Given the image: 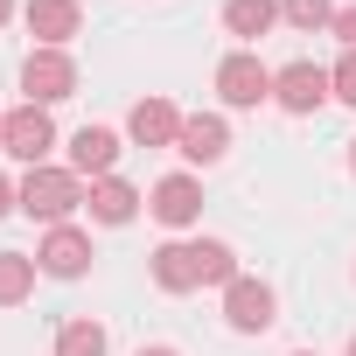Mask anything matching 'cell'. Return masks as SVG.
Listing matches in <instances>:
<instances>
[{
  "mask_svg": "<svg viewBox=\"0 0 356 356\" xmlns=\"http://www.w3.org/2000/svg\"><path fill=\"white\" fill-rule=\"evenodd\" d=\"M147 273H154V286L161 293H196V286H231L238 280V252L231 245H217V238H168L154 259H147Z\"/></svg>",
  "mask_w": 356,
  "mask_h": 356,
  "instance_id": "obj_1",
  "label": "cell"
},
{
  "mask_svg": "<svg viewBox=\"0 0 356 356\" xmlns=\"http://www.w3.org/2000/svg\"><path fill=\"white\" fill-rule=\"evenodd\" d=\"M84 196H91V189H84V175L49 168V161H42V168H29V175H22V189H15V203H22L29 217H42L49 231H56V224H70V210H77Z\"/></svg>",
  "mask_w": 356,
  "mask_h": 356,
  "instance_id": "obj_2",
  "label": "cell"
},
{
  "mask_svg": "<svg viewBox=\"0 0 356 356\" xmlns=\"http://www.w3.org/2000/svg\"><path fill=\"white\" fill-rule=\"evenodd\" d=\"M328 98H335V84H328L321 63H286V70H273V105H280V112L307 119V112H321Z\"/></svg>",
  "mask_w": 356,
  "mask_h": 356,
  "instance_id": "obj_3",
  "label": "cell"
},
{
  "mask_svg": "<svg viewBox=\"0 0 356 356\" xmlns=\"http://www.w3.org/2000/svg\"><path fill=\"white\" fill-rule=\"evenodd\" d=\"M217 91H224V105L252 112V105H266V98H273V70H266L252 49H231V56L217 63Z\"/></svg>",
  "mask_w": 356,
  "mask_h": 356,
  "instance_id": "obj_4",
  "label": "cell"
},
{
  "mask_svg": "<svg viewBox=\"0 0 356 356\" xmlns=\"http://www.w3.org/2000/svg\"><path fill=\"white\" fill-rule=\"evenodd\" d=\"M224 321H231L238 335H266V328L280 321V300H273V286H266V280H245V273H238V280L224 286Z\"/></svg>",
  "mask_w": 356,
  "mask_h": 356,
  "instance_id": "obj_5",
  "label": "cell"
},
{
  "mask_svg": "<svg viewBox=\"0 0 356 356\" xmlns=\"http://www.w3.org/2000/svg\"><path fill=\"white\" fill-rule=\"evenodd\" d=\"M22 91H29V105H63V98L77 91V63H70L63 49H35V56L22 63Z\"/></svg>",
  "mask_w": 356,
  "mask_h": 356,
  "instance_id": "obj_6",
  "label": "cell"
},
{
  "mask_svg": "<svg viewBox=\"0 0 356 356\" xmlns=\"http://www.w3.org/2000/svg\"><path fill=\"white\" fill-rule=\"evenodd\" d=\"M147 210H154L168 231H189V224L203 217V182H196V175H161L154 196H147Z\"/></svg>",
  "mask_w": 356,
  "mask_h": 356,
  "instance_id": "obj_7",
  "label": "cell"
},
{
  "mask_svg": "<svg viewBox=\"0 0 356 356\" xmlns=\"http://www.w3.org/2000/svg\"><path fill=\"white\" fill-rule=\"evenodd\" d=\"M49 147H56L49 105H22V112H8V154H15V161L42 168V154H49Z\"/></svg>",
  "mask_w": 356,
  "mask_h": 356,
  "instance_id": "obj_8",
  "label": "cell"
},
{
  "mask_svg": "<svg viewBox=\"0 0 356 356\" xmlns=\"http://www.w3.org/2000/svg\"><path fill=\"white\" fill-rule=\"evenodd\" d=\"M35 266H42L49 280H84V266H91V238H84L77 224H56V231L42 238Z\"/></svg>",
  "mask_w": 356,
  "mask_h": 356,
  "instance_id": "obj_9",
  "label": "cell"
},
{
  "mask_svg": "<svg viewBox=\"0 0 356 356\" xmlns=\"http://www.w3.org/2000/svg\"><path fill=\"white\" fill-rule=\"evenodd\" d=\"M22 22H29V35H35L42 49H63V42L84 29V8H77V0H29Z\"/></svg>",
  "mask_w": 356,
  "mask_h": 356,
  "instance_id": "obj_10",
  "label": "cell"
},
{
  "mask_svg": "<svg viewBox=\"0 0 356 356\" xmlns=\"http://www.w3.org/2000/svg\"><path fill=\"white\" fill-rule=\"evenodd\" d=\"M175 154L196 161V168H210V161L231 154V126H224L217 112H196V119H182V140H175Z\"/></svg>",
  "mask_w": 356,
  "mask_h": 356,
  "instance_id": "obj_11",
  "label": "cell"
},
{
  "mask_svg": "<svg viewBox=\"0 0 356 356\" xmlns=\"http://www.w3.org/2000/svg\"><path fill=\"white\" fill-rule=\"evenodd\" d=\"M112 161H119V133L112 126H77L70 133V175H112Z\"/></svg>",
  "mask_w": 356,
  "mask_h": 356,
  "instance_id": "obj_12",
  "label": "cell"
},
{
  "mask_svg": "<svg viewBox=\"0 0 356 356\" xmlns=\"http://www.w3.org/2000/svg\"><path fill=\"white\" fill-rule=\"evenodd\" d=\"M126 133H133L140 147H175V140H182V112H175L168 98H140L133 119H126Z\"/></svg>",
  "mask_w": 356,
  "mask_h": 356,
  "instance_id": "obj_13",
  "label": "cell"
},
{
  "mask_svg": "<svg viewBox=\"0 0 356 356\" xmlns=\"http://www.w3.org/2000/svg\"><path fill=\"white\" fill-rule=\"evenodd\" d=\"M84 203H91V217H98V224H133L147 196H140L133 182H119V175H98V182H91V196H84Z\"/></svg>",
  "mask_w": 356,
  "mask_h": 356,
  "instance_id": "obj_14",
  "label": "cell"
},
{
  "mask_svg": "<svg viewBox=\"0 0 356 356\" xmlns=\"http://www.w3.org/2000/svg\"><path fill=\"white\" fill-rule=\"evenodd\" d=\"M273 22H280V0H224V29H231L238 49H252Z\"/></svg>",
  "mask_w": 356,
  "mask_h": 356,
  "instance_id": "obj_15",
  "label": "cell"
},
{
  "mask_svg": "<svg viewBox=\"0 0 356 356\" xmlns=\"http://www.w3.org/2000/svg\"><path fill=\"white\" fill-rule=\"evenodd\" d=\"M35 273H42V266H35L29 252H0V307H22V300L35 293Z\"/></svg>",
  "mask_w": 356,
  "mask_h": 356,
  "instance_id": "obj_16",
  "label": "cell"
},
{
  "mask_svg": "<svg viewBox=\"0 0 356 356\" xmlns=\"http://www.w3.org/2000/svg\"><path fill=\"white\" fill-rule=\"evenodd\" d=\"M56 356H105V328L84 314V321H63L56 328Z\"/></svg>",
  "mask_w": 356,
  "mask_h": 356,
  "instance_id": "obj_17",
  "label": "cell"
},
{
  "mask_svg": "<svg viewBox=\"0 0 356 356\" xmlns=\"http://www.w3.org/2000/svg\"><path fill=\"white\" fill-rule=\"evenodd\" d=\"M280 15H286L300 35H314V29H335V8H328V0H280Z\"/></svg>",
  "mask_w": 356,
  "mask_h": 356,
  "instance_id": "obj_18",
  "label": "cell"
},
{
  "mask_svg": "<svg viewBox=\"0 0 356 356\" xmlns=\"http://www.w3.org/2000/svg\"><path fill=\"white\" fill-rule=\"evenodd\" d=\"M328 84H335V98H342V105H356V49H342V63L328 70Z\"/></svg>",
  "mask_w": 356,
  "mask_h": 356,
  "instance_id": "obj_19",
  "label": "cell"
},
{
  "mask_svg": "<svg viewBox=\"0 0 356 356\" xmlns=\"http://www.w3.org/2000/svg\"><path fill=\"white\" fill-rule=\"evenodd\" d=\"M335 35H342V49H356V8H342V15H335Z\"/></svg>",
  "mask_w": 356,
  "mask_h": 356,
  "instance_id": "obj_20",
  "label": "cell"
},
{
  "mask_svg": "<svg viewBox=\"0 0 356 356\" xmlns=\"http://www.w3.org/2000/svg\"><path fill=\"white\" fill-rule=\"evenodd\" d=\"M15 210V182H8V175H0V217H8Z\"/></svg>",
  "mask_w": 356,
  "mask_h": 356,
  "instance_id": "obj_21",
  "label": "cell"
},
{
  "mask_svg": "<svg viewBox=\"0 0 356 356\" xmlns=\"http://www.w3.org/2000/svg\"><path fill=\"white\" fill-rule=\"evenodd\" d=\"M140 356H175V349H168V342H154V349H140Z\"/></svg>",
  "mask_w": 356,
  "mask_h": 356,
  "instance_id": "obj_22",
  "label": "cell"
},
{
  "mask_svg": "<svg viewBox=\"0 0 356 356\" xmlns=\"http://www.w3.org/2000/svg\"><path fill=\"white\" fill-rule=\"evenodd\" d=\"M0 154H8V112H0Z\"/></svg>",
  "mask_w": 356,
  "mask_h": 356,
  "instance_id": "obj_23",
  "label": "cell"
},
{
  "mask_svg": "<svg viewBox=\"0 0 356 356\" xmlns=\"http://www.w3.org/2000/svg\"><path fill=\"white\" fill-rule=\"evenodd\" d=\"M8 15H15V0H0V22H8Z\"/></svg>",
  "mask_w": 356,
  "mask_h": 356,
  "instance_id": "obj_24",
  "label": "cell"
},
{
  "mask_svg": "<svg viewBox=\"0 0 356 356\" xmlns=\"http://www.w3.org/2000/svg\"><path fill=\"white\" fill-rule=\"evenodd\" d=\"M349 175H356V140H349Z\"/></svg>",
  "mask_w": 356,
  "mask_h": 356,
  "instance_id": "obj_25",
  "label": "cell"
},
{
  "mask_svg": "<svg viewBox=\"0 0 356 356\" xmlns=\"http://www.w3.org/2000/svg\"><path fill=\"white\" fill-rule=\"evenodd\" d=\"M293 356H321V349H293Z\"/></svg>",
  "mask_w": 356,
  "mask_h": 356,
  "instance_id": "obj_26",
  "label": "cell"
},
{
  "mask_svg": "<svg viewBox=\"0 0 356 356\" xmlns=\"http://www.w3.org/2000/svg\"><path fill=\"white\" fill-rule=\"evenodd\" d=\"M349 356H356V335H349Z\"/></svg>",
  "mask_w": 356,
  "mask_h": 356,
  "instance_id": "obj_27",
  "label": "cell"
}]
</instances>
